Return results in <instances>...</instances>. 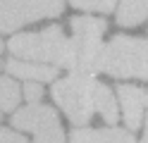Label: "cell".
Masks as SVG:
<instances>
[{
  "label": "cell",
  "mask_w": 148,
  "mask_h": 143,
  "mask_svg": "<svg viewBox=\"0 0 148 143\" xmlns=\"http://www.w3.org/2000/svg\"><path fill=\"white\" fill-rule=\"evenodd\" d=\"M5 69L19 76V79H26V81H55L58 79V67H50V64H41V62H29V60H19L14 57L5 64Z\"/></svg>",
  "instance_id": "cell-8"
},
{
  "label": "cell",
  "mask_w": 148,
  "mask_h": 143,
  "mask_svg": "<svg viewBox=\"0 0 148 143\" xmlns=\"http://www.w3.org/2000/svg\"><path fill=\"white\" fill-rule=\"evenodd\" d=\"M98 72L115 79H148V38L115 36L103 45Z\"/></svg>",
  "instance_id": "cell-2"
},
{
  "label": "cell",
  "mask_w": 148,
  "mask_h": 143,
  "mask_svg": "<svg viewBox=\"0 0 148 143\" xmlns=\"http://www.w3.org/2000/svg\"><path fill=\"white\" fill-rule=\"evenodd\" d=\"M105 19L98 17H74L72 19V45H74V67L72 72L93 74L98 72L100 53H103Z\"/></svg>",
  "instance_id": "cell-4"
},
{
  "label": "cell",
  "mask_w": 148,
  "mask_h": 143,
  "mask_svg": "<svg viewBox=\"0 0 148 143\" xmlns=\"http://www.w3.org/2000/svg\"><path fill=\"white\" fill-rule=\"evenodd\" d=\"M96 112L108 124L117 122V100H115L112 91H110L105 83H98V88H96Z\"/></svg>",
  "instance_id": "cell-11"
},
{
  "label": "cell",
  "mask_w": 148,
  "mask_h": 143,
  "mask_svg": "<svg viewBox=\"0 0 148 143\" xmlns=\"http://www.w3.org/2000/svg\"><path fill=\"white\" fill-rule=\"evenodd\" d=\"M24 98L29 100L31 105H36V103L43 98V88H41V86L36 83V81H29V83L24 86Z\"/></svg>",
  "instance_id": "cell-14"
},
{
  "label": "cell",
  "mask_w": 148,
  "mask_h": 143,
  "mask_svg": "<svg viewBox=\"0 0 148 143\" xmlns=\"http://www.w3.org/2000/svg\"><path fill=\"white\" fill-rule=\"evenodd\" d=\"M141 143H148V91H146V129H143V138Z\"/></svg>",
  "instance_id": "cell-16"
},
{
  "label": "cell",
  "mask_w": 148,
  "mask_h": 143,
  "mask_svg": "<svg viewBox=\"0 0 148 143\" xmlns=\"http://www.w3.org/2000/svg\"><path fill=\"white\" fill-rule=\"evenodd\" d=\"M148 19V0H122L117 10L119 26H138Z\"/></svg>",
  "instance_id": "cell-10"
},
{
  "label": "cell",
  "mask_w": 148,
  "mask_h": 143,
  "mask_svg": "<svg viewBox=\"0 0 148 143\" xmlns=\"http://www.w3.org/2000/svg\"><path fill=\"white\" fill-rule=\"evenodd\" d=\"M77 10H91V12H110L115 10L117 0H69Z\"/></svg>",
  "instance_id": "cell-13"
},
{
  "label": "cell",
  "mask_w": 148,
  "mask_h": 143,
  "mask_svg": "<svg viewBox=\"0 0 148 143\" xmlns=\"http://www.w3.org/2000/svg\"><path fill=\"white\" fill-rule=\"evenodd\" d=\"M12 124L22 131H31L36 143H64V131L53 107L48 105H29L12 117Z\"/></svg>",
  "instance_id": "cell-6"
},
{
  "label": "cell",
  "mask_w": 148,
  "mask_h": 143,
  "mask_svg": "<svg viewBox=\"0 0 148 143\" xmlns=\"http://www.w3.org/2000/svg\"><path fill=\"white\" fill-rule=\"evenodd\" d=\"M0 143H29V141L12 129H0Z\"/></svg>",
  "instance_id": "cell-15"
},
{
  "label": "cell",
  "mask_w": 148,
  "mask_h": 143,
  "mask_svg": "<svg viewBox=\"0 0 148 143\" xmlns=\"http://www.w3.org/2000/svg\"><path fill=\"white\" fill-rule=\"evenodd\" d=\"M98 83L93 74H79L72 72L69 76L55 81L53 86V98L60 105V110L67 114L72 124H88L91 117L96 114V88Z\"/></svg>",
  "instance_id": "cell-3"
},
{
  "label": "cell",
  "mask_w": 148,
  "mask_h": 143,
  "mask_svg": "<svg viewBox=\"0 0 148 143\" xmlns=\"http://www.w3.org/2000/svg\"><path fill=\"white\" fill-rule=\"evenodd\" d=\"M119 105L124 112V122L129 129H138L141 127V117H143V107H146V91L138 86H119Z\"/></svg>",
  "instance_id": "cell-7"
},
{
  "label": "cell",
  "mask_w": 148,
  "mask_h": 143,
  "mask_svg": "<svg viewBox=\"0 0 148 143\" xmlns=\"http://www.w3.org/2000/svg\"><path fill=\"white\" fill-rule=\"evenodd\" d=\"M22 100V88L17 86L14 79L10 76H0V110L12 112Z\"/></svg>",
  "instance_id": "cell-12"
},
{
  "label": "cell",
  "mask_w": 148,
  "mask_h": 143,
  "mask_svg": "<svg viewBox=\"0 0 148 143\" xmlns=\"http://www.w3.org/2000/svg\"><path fill=\"white\" fill-rule=\"evenodd\" d=\"M69 143H136L134 136L124 129H74Z\"/></svg>",
  "instance_id": "cell-9"
},
{
  "label": "cell",
  "mask_w": 148,
  "mask_h": 143,
  "mask_svg": "<svg viewBox=\"0 0 148 143\" xmlns=\"http://www.w3.org/2000/svg\"><path fill=\"white\" fill-rule=\"evenodd\" d=\"M10 53L19 60L41 62V64H55V67H67L72 72L74 67V45L72 38L64 36L60 26H48L38 34H19L10 43Z\"/></svg>",
  "instance_id": "cell-1"
},
{
  "label": "cell",
  "mask_w": 148,
  "mask_h": 143,
  "mask_svg": "<svg viewBox=\"0 0 148 143\" xmlns=\"http://www.w3.org/2000/svg\"><path fill=\"white\" fill-rule=\"evenodd\" d=\"M64 0H0V34H10L19 26L60 17Z\"/></svg>",
  "instance_id": "cell-5"
}]
</instances>
